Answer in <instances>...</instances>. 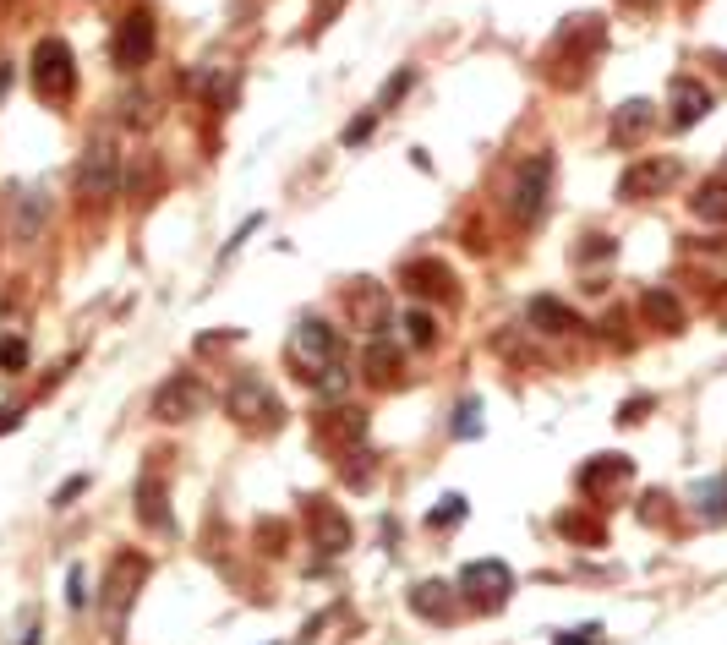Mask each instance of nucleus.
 Returning <instances> with one entry per match:
<instances>
[{
    "instance_id": "31",
    "label": "nucleus",
    "mask_w": 727,
    "mask_h": 645,
    "mask_svg": "<svg viewBox=\"0 0 727 645\" xmlns=\"http://www.w3.org/2000/svg\"><path fill=\"white\" fill-rule=\"evenodd\" d=\"M0 372H28V339H0Z\"/></svg>"
},
{
    "instance_id": "12",
    "label": "nucleus",
    "mask_w": 727,
    "mask_h": 645,
    "mask_svg": "<svg viewBox=\"0 0 727 645\" xmlns=\"http://www.w3.org/2000/svg\"><path fill=\"white\" fill-rule=\"evenodd\" d=\"M318 438H323L334 454H345V449H361V443H367V410L328 400V410L318 416Z\"/></svg>"
},
{
    "instance_id": "14",
    "label": "nucleus",
    "mask_w": 727,
    "mask_h": 645,
    "mask_svg": "<svg viewBox=\"0 0 727 645\" xmlns=\"http://www.w3.org/2000/svg\"><path fill=\"white\" fill-rule=\"evenodd\" d=\"M307 536H312V547H318V553H345L356 531H350L345 509H334V503L312 498V503H307Z\"/></svg>"
},
{
    "instance_id": "29",
    "label": "nucleus",
    "mask_w": 727,
    "mask_h": 645,
    "mask_svg": "<svg viewBox=\"0 0 727 645\" xmlns=\"http://www.w3.org/2000/svg\"><path fill=\"white\" fill-rule=\"evenodd\" d=\"M405 339H410L416 350L438 345V318H432V312H410V318H405Z\"/></svg>"
},
{
    "instance_id": "27",
    "label": "nucleus",
    "mask_w": 727,
    "mask_h": 645,
    "mask_svg": "<svg viewBox=\"0 0 727 645\" xmlns=\"http://www.w3.org/2000/svg\"><path fill=\"white\" fill-rule=\"evenodd\" d=\"M558 531H564V536H574V542H580V547H602V525H596L591 520V514H558Z\"/></svg>"
},
{
    "instance_id": "41",
    "label": "nucleus",
    "mask_w": 727,
    "mask_h": 645,
    "mask_svg": "<svg viewBox=\"0 0 727 645\" xmlns=\"http://www.w3.org/2000/svg\"><path fill=\"white\" fill-rule=\"evenodd\" d=\"M334 11H339V0H318V28H323V22H334Z\"/></svg>"
},
{
    "instance_id": "11",
    "label": "nucleus",
    "mask_w": 727,
    "mask_h": 645,
    "mask_svg": "<svg viewBox=\"0 0 727 645\" xmlns=\"http://www.w3.org/2000/svg\"><path fill=\"white\" fill-rule=\"evenodd\" d=\"M684 164L678 159H635L624 175H618V197L624 203H640V197H662L667 186H678Z\"/></svg>"
},
{
    "instance_id": "25",
    "label": "nucleus",
    "mask_w": 727,
    "mask_h": 645,
    "mask_svg": "<svg viewBox=\"0 0 727 645\" xmlns=\"http://www.w3.org/2000/svg\"><path fill=\"white\" fill-rule=\"evenodd\" d=\"M695 514L700 520H727V476H711V482H700L695 492Z\"/></svg>"
},
{
    "instance_id": "4",
    "label": "nucleus",
    "mask_w": 727,
    "mask_h": 645,
    "mask_svg": "<svg viewBox=\"0 0 727 645\" xmlns=\"http://www.w3.org/2000/svg\"><path fill=\"white\" fill-rule=\"evenodd\" d=\"M28 82L39 99L66 104L77 93V61H72V44L66 39H39L28 55Z\"/></svg>"
},
{
    "instance_id": "17",
    "label": "nucleus",
    "mask_w": 727,
    "mask_h": 645,
    "mask_svg": "<svg viewBox=\"0 0 727 645\" xmlns=\"http://www.w3.org/2000/svg\"><path fill=\"white\" fill-rule=\"evenodd\" d=\"M148 574L143 558H115V574H110V591H104V618H110V629L121 624V613L132 607V596H137V580Z\"/></svg>"
},
{
    "instance_id": "21",
    "label": "nucleus",
    "mask_w": 727,
    "mask_h": 645,
    "mask_svg": "<svg viewBox=\"0 0 727 645\" xmlns=\"http://www.w3.org/2000/svg\"><path fill=\"white\" fill-rule=\"evenodd\" d=\"M640 318H646L651 328H662V334H684V301L673 296V290H646L640 296Z\"/></svg>"
},
{
    "instance_id": "23",
    "label": "nucleus",
    "mask_w": 727,
    "mask_h": 645,
    "mask_svg": "<svg viewBox=\"0 0 727 645\" xmlns=\"http://www.w3.org/2000/svg\"><path fill=\"white\" fill-rule=\"evenodd\" d=\"M689 214L706 219V225H727V181L722 175H711V181H700L689 192Z\"/></svg>"
},
{
    "instance_id": "15",
    "label": "nucleus",
    "mask_w": 727,
    "mask_h": 645,
    "mask_svg": "<svg viewBox=\"0 0 727 645\" xmlns=\"http://www.w3.org/2000/svg\"><path fill=\"white\" fill-rule=\"evenodd\" d=\"M667 104H673V110H667V121L678 126V132H689V126L695 121H706L711 115V88L700 77H673V88H667Z\"/></svg>"
},
{
    "instance_id": "40",
    "label": "nucleus",
    "mask_w": 727,
    "mask_h": 645,
    "mask_svg": "<svg viewBox=\"0 0 727 645\" xmlns=\"http://www.w3.org/2000/svg\"><path fill=\"white\" fill-rule=\"evenodd\" d=\"M17 421H22V410H17V405H0V432H11Z\"/></svg>"
},
{
    "instance_id": "36",
    "label": "nucleus",
    "mask_w": 727,
    "mask_h": 645,
    "mask_svg": "<svg viewBox=\"0 0 727 645\" xmlns=\"http://www.w3.org/2000/svg\"><path fill=\"white\" fill-rule=\"evenodd\" d=\"M602 640V624H585L580 635H553V645H596Z\"/></svg>"
},
{
    "instance_id": "19",
    "label": "nucleus",
    "mask_w": 727,
    "mask_h": 645,
    "mask_svg": "<svg viewBox=\"0 0 727 645\" xmlns=\"http://www.w3.org/2000/svg\"><path fill=\"white\" fill-rule=\"evenodd\" d=\"M651 126H656V104L651 99H624L613 110V126H607V132H613L618 148H635L640 137H651Z\"/></svg>"
},
{
    "instance_id": "5",
    "label": "nucleus",
    "mask_w": 727,
    "mask_h": 645,
    "mask_svg": "<svg viewBox=\"0 0 727 645\" xmlns=\"http://www.w3.org/2000/svg\"><path fill=\"white\" fill-rule=\"evenodd\" d=\"M225 410L236 427H252V432H274L279 421H285V405H279V394L268 389L257 372H246V378H236L225 389Z\"/></svg>"
},
{
    "instance_id": "26",
    "label": "nucleus",
    "mask_w": 727,
    "mask_h": 645,
    "mask_svg": "<svg viewBox=\"0 0 727 645\" xmlns=\"http://www.w3.org/2000/svg\"><path fill=\"white\" fill-rule=\"evenodd\" d=\"M405 285L410 290H416V296H427V290H438V296H449V268H443V263H410L405 268Z\"/></svg>"
},
{
    "instance_id": "10",
    "label": "nucleus",
    "mask_w": 727,
    "mask_h": 645,
    "mask_svg": "<svg viewBox=\"0 0 727 645\" xmlns=\"http://www.w3.org/2000/svg\"><path fill=\"white\" fill-rule=\"evenodd\" d=\"M460 585H465V596H471L482 613H498V607L509 602V591H514V574H509V564H498V558H476V564H465Z\"/></svg>"
},
{
    "instance_id": "8",
    "label": "nucleus",
    "mask_w": 727,
    "mask_h": 645,
    "mask_svg": "<svg viewBox=\"0 0 727 645\" xmlns=\"http://www.w3.org/2000/svg\"><path fill=\"white\" fill-rule=\"evenodd\" d=\"M339 307H345L350 328H361V334H372V339L394 323V296H389L383 279H350V285L339 290Z\"/></svg>"
},
{
    "instance_id": "18",
    "label": "nucleus",
    "mask_w": 727,
    "mask_h": 645,
    "mask_svg": "<svg viewBox=\"0 0 727 645\" xmlns=\"http://www.w3.org/2000/svg\"><path fill=\"white\" fill-rule=\"evenodd\" d=\"M525 323L536 328V334H580V312L569 307V301H558V296H531L525 301Z\"/></svg>"
},
{
    "instance_id": "32",
    "label": "nucleus",
    "mask_w": 727,
    "mask_h": 645,
    "mask_svg": "<svg viewBox=\"0 0 727 645\" xmlns=\"http://www.w3.org/2000/svg\"><path fill=\"white\" fill-rule=\"evenodd\" d=\"M410 88H416V72H410V66H405V72L394 77V82H383V93H378V110H394V104H400Z\"/></svg>"
},
{
    "instance_id": "28",
    "label": "nucleus",
    "mask_w": 727,
    "mask_h": 645,
    "mask_svg": "<svg viewBox=\"0 0 727 645\" xmlns=\"http://www.w3.org/2000/svg\"><path fill=\"white\" fill-rule=\"evenodd\" d=\"M154 93H126V99H121V121L126 126H154Z\"/></svg>"
},
{
    "instance_id": "33",
    "label": "nucleus",
    "mask_w": 727,
    "mask_h": 645,
    "mask_svg": "<svg viewBox=\"0 0 727 645\" xmlns=\"http://www.w3.org/2000/svg\"><path fill=\"white\" fill-rule=\"evenodd\" d=\"M82 492H88V476H66V482L55 487V498H50V503H55V509H72Z\"/></svg>"
},
{
    "instance_id": "9",
    "label": "nucleus",
    "mask_w": 727,
    "mask_h": 645,
    "mask_svg": "<svg viewBox=\"0 0 727 645\" xmlns=\"http://www.w3.org/2000/svg\"><path fill=\"white\" fill-rule=\"evenodd\" d=\"M197 410H208V389L197 372H170L154 394V416L159 421H192Z\"/></svg>"
},
{
    "instance_id": "13",
    "label": "nucleus",
    "mask_w": 727,
    "mask_h": 645,
    "mask_svg": "<svg viewBox=\"0 0 727 645\" xmlns=\"http://www.w3.org/2000/svg\"><path fill=\"white\" fill-rule=\"evenodd\" d=\"M629 476H635V465H629L624 454H596V460L580 471V492H585L591 503H602V498L613 503V492H624Z\"/></svg>"
},
{
    "instance_id": "20",
    "label": "nucleus",
    "mask_w": 727,
    "mask_h": 645,
    "mask_svg": "<svg viewBox=\"0 0 727 645\" xmlns=\"http://www.w3.org/2000/svg\"><path fill=\"white\" fill-rule=\"evenodd\" d=\"M410 613L432 618V624H449L454 618V585L449 580H416L410 585Z\"/></svg>"
},
{
    "instance_id": "39",
    "label": "nucleus",
    "mask_w": 727,
    "mask_h": 645,
    "mask_svg": "<svg viewBox=\"0 0 727 645\" xmlns=\"http://www.w3.org/2000/svg\"><path fill=\"white\" fill-rule=\"evenodd\" d=\"M17 645H39V618H33V613L22 618V640Z\"/></svg>"
},
{
    "instance_id": "35",
    "label": "nucleus",
    "mask_w": 727,
    "mask_h": 645,
    "mask_svg": "<svg viewBox=\"0 0 727 645\" xmlns=\"http://www.w3.org/2000/svg\"><path fill=\"white\" fill-rule=\"evenodd\" d=\"M372 137V115H356V121L345 126V148H356V143H367Z\"/></svg>"
},
{
    "instance_id": "30",
    "label": "nucleus",
    "mask_w": 727,
    "mask_h": 645,
    "mask_svg": "<svg viewBox=\"0 0 727 645\" xmlns=\"http://www.w3.org/2000/svg\"><path fill=\"white\" fill-rule=\"evenodd\" d=\"M66 602H72L77 613L93 602V580H88V569H82V564H72V574H66Z\"/></svg>"
},
{
    "instance_id": "6",
    "label": "nucleus",
    "mask_w": 727,
    "mask_h": 645,
    "mask_svg": "<svg viewBox=\"0 0 727 645\" xmlns=\"http://www.w3.org/2000/svg\"><path fill=\"white\" fill-rule=\"evenodd\" d=\"M607 50V22L602 17H574L558 28V44H553V72L569 61L564 82H580L585 72H591V61Z\"/></svg>"
},
{
    "instance_id": "22",
    "label": "nucleus",
    "mask_w": 727,
    "mask_h": 645,
    "mask_svg": "<svg viewBox=\"0 0 727 645\" xmlns=\"http://www.w3.org/2000/svg\"><path fill=\"white\" fill-rule=\"evenodd\" d=\"M44 219H50V192L44 186H28V192H17V219H11V236L17 241H33L44 230Z\"/></svg>"
},
{
    "instance_id": "24",
    "label": "nucleus",
    "mask_w": 727,
    "mask_h": 645,
    "mask_svg": "<svg viewBox=\"0 0 727 645\" xmlns=\"http://www.w3.org/2000/svg\"><path fill=\"white\" fill-rule=\"evenodd\" d=\"M400 345H389V339H372V345H367V383H378V389H383V383H400Z\"/></svg>"
},
{
    "instance_id": "16",
    "label": "nucleus",
    "mask_w": 727,
    "mask_h": 645,
    "mask_svg": "<svg viewBox=\"0 0 727 645\" xmlns=\"http://www.w3.org/2000/svg\"><path fill=\"white\" fill-rule=\"evenodd\" d=\"M137 520L148 525V531H175V520H170V487H164V476L159 471H143L137 476Z\"/></svg>"
},
{
    "instance_id": "37",
    "label": "nucleus",
    "mask_w": 727,
    "mask_h": 645,
    "mask_svg": "<svg viewBox=\"0 0 727 645\" xmlns=\"http://www.w3.org/2000/svg\"><path fill=\"white\" fill-rule=\"evenodd\" d=\"M460 514H465V498H449L438 514H432V525H449V520H460Z\"/></svg>"
},
{
    "instance_id": "2",
    "label": "nucleus",
    "mask_w": 727,
    "mask_h": 645,
    "mask_svg": "<svg viewBox=\"0 0 727 645\" xmlns=\"http://www.w3.org/2000/svg\"><path fill=\"white\" fill-rule=\"evenodd\" d=\"M121 148H115V137L110 132H99L88 148H82V159H77V203H88V208H110L115 203V192H121Z\"/></svg>"
},
{
    "instance_id": "1",
    "label": "nucleus",
    "mask_w": 727,
    "mask_h": 645,
    "mask_svg": "<svg viewBox=\"0 0 727 645\" xmlns=\"http://www.w3.org/2000/svg\"><path fill=\"white\" fill-rule=\"evenodd\" d=\"M285 361H290V378H296V383L318 389L323 400H345L350 356H345V334H339L328 318H301L296 328H290Z\"/></svg>"
},
{
    "instance_id": "34",
    "label": "nucleus",
    "mask_w": 727,
    "mask_h": 645,
    "mask_svg": "<svg viewBox=\"0 0 727 645\" xmlns=\"http://www.w3.org/2000/svg\"><path fill=\"white\" fill-rule=\"evenodd\" d=\"M454 432H460V438L482 432V405H476V400H465V405H460V416H454Z\"/></svg>"
},
{
    "instance_id": "3",
    "label": "nucleus",
    "mask_w": 727,
    "mask_h": 645,
    "mask_svg": "<svg viewBox=\"0 0 727 645\" xmlns=\"http://www.w3.org/2000/svg\"><path fill=\"white\" fill-rule=\"evenodd\" d=\"M553 175H558V159L547 154H531V159H520V170H514V181H509V214L520 219V225H542V214H547V203H553Z\"/></svg>"
},
{
    "instance_id": "38",
    "label": "nucleus",
    "mask_w": 727,
    "mask_h": 645,
    "mask_svg": "<svg viewBox=\"0 0 727 645\" xmlns=\"http://www.w3.org/2000/svg\"><path fill=\"white\" fill-rule=\"evenodd\" d=\"M646 410H651V400H646V394H640V400H629L624 410H618V421H640V416H646Z\"/></svg>"
},
{
    "instance_id": "7",
    "label": "nucleus",
    "mask_w": 727,
    "mask_h": 645,
    "mask_svg": "<svg viewBox=\"0 0 727 645\" xmlns=\"http://www.w3.org/2000/svg\"><path fill=\"white\" fill-rule=\"evenodd\" d=\"M159 50V28H154V11L132 6L121 22H115V39H110V61L115 72H143Z\"/></svg>"
}]
</instances>
